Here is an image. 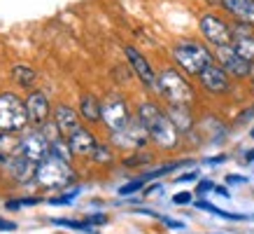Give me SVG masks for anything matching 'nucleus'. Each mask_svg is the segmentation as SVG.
I'll return each instance as SVG.
<instances>
[{
	"label": "nucleus",
	"mask_w": 254,
	"mask_h": 234,
	"mask_svg": "<svg viewBox=\"0 0 254 234\" xmlns=\"http://www.w3.org/2000/svg\"><path fill=\"white\" fill-rule=\"evenodd\" d=\"M93 159L96 162H100V164H108V162H112V150L108 148V145H98V148L93 150Z\"/></svg>",
	"instance_id": "26"
},
{
	"label": "nucleus",
	"mask_w": 254,
	"mask_h": 234,
	"mask_svg": "<svg viewBox=\"0 0 254 234\" xmlns=\"http://www.w3.org/2000/svg\"><path fill=\"white\" fill-rule=\"evenodd\" d=\"M79 115L86 122H103V101L96 99L93 94H84L79 99Z\"/></svg>",
	"instance_id": "19"
},
{
	"label": "nucleus",
	"mask_w": 254,
	"mask_h": 234,
	"mask_svg": "<svg viewBox=\"0 0 254 234\" xmlns=\"http://www.w3.org/2000/svg\"><path fill=\"white\" fill-rule=\"evenodd\" d=\"M168 117H170V122L177 126V131H189L193 124V117H191L189 106H170Z\"/></svg>",
	"instance_id": "20"
},
{
	"label": "nucleus",
	"mask_w": 254,
	"mask_h": 234,
	"mask_svg": "<svg viewBox=\"0 0 254 234\" xmlns=\"http://www.w3.org/2000/svg\"><path fill=\"white\" fill-rule=\"evenodd\" d=\"M19 145H21V138L9 136V131H0V148H2V155H9V152L19 150Z\"/></svg>",
	"instance_id": "22"
},
{
	"label": "nucleus",
	"mask_w": 254,
	"mask_h": 234,
	"mask_svg": "<svg viewBox=\"0 0 254 234\" xmlns=\"http://www.w3.org/2000/svg\"><path fill=\"white\" fill-rule=\"evenodd\" d=\"M31 122L26 103L16 94H0V131H21Z\"/></svg>",
	"instance_id": "5"
},
{
	"label": "nucleus",
	"mask_w": 254,
	"mask_h": 234,
	"mask_svg": "<svg viewBox=\"0 0 254 234\" xmlns=\"http://www.w3.org/2000/svg\"><path fill=\"white\" fill-rule=\"evenodd\" d=\"M145 187V178H138V180H131V183H126V185L119 187V197H128L133 192H138Z\"/></svg>",
	"instance_id": "25"
},
{
	"label": "nucleus",
	"mask_w": 254,
	"mask_h": 234,
	"mask_svg": "<svg viewBox=\"0 0 254 234\" xmlns=\"http://www.w3.org/2000/svg\"><path fill=\"white\" fill-rule=\"evenodd\" d=\"M226 183L229 185H243V183H247L245 176H226Z\"/></svg>",
	"instance_id": "31"
},
{
	"label": "nucleus",
	"mask_w": 254,
	"mask_h": 234,
	"mask_svg": "<svg viewBox=\"0 0 254 234\" xmlns=\"http://www.w3.org/2000/svg\"><path fill=\"white\" fill-rule=\"evenodd\" d=\"M163 223L168 227H173V230H182L185 227V223H180V220H173V218H163Z\"/></svg>",
	"instance_id": "33"
},
{
	"label": "nucleus",
	"mask_w": 254,
	"mask_h": 234,
	"mask_svg": "<svg viewBox=\"0 0 254 234\" xmlns=\"http://www.w3.org/2000/svg\"><path fill=\"white\" fill-rule=\"evenodd\" d=\"M222 162H226V155H217V157H208L205 159V164H222Z\"/></svg>",
	"instance_id": "35"
},
{
	"label": "nucleus",
	"mask_w": 254,
	"mask_h": 234,
	"mask_svg": "<svg viewBox=\"0 0 254 234\" xmlns=\"http://www.w3.org/2000/svg\"><path fill=\"white\" fill-rule=\"evenodd\" d=\"M215 192H217V195H219V197H226V199L231 197V192H229L226 187H217V185H215Z\"/></svg>",
	"instance_id": "36"
},
{
	"label": "nucleus",
	"mask_w": 254,
	"mask_h": 234,
	"mask_svg": "<svg viewBox=\"0 0 254 234\" xmlns=\"http://www.w3.org/2000/svg\"><path fill=\"white\" fill-rule=\"evenodd\" d=\"M247 78H250V80L254 82V63H252V68H250V75H247Z\"/></svg>",
	"instance_id": "39"
},
{
	"label": "nucleus",
	"mask_w": 254,
	"mask_h": 234,
	"mask_svg": "<svg viewBox=\"0 0 254 234\" xmlns=\"http://www.w3.org/2000/svg\"><path fill=\"white\" fill-rule=\"evenodd\" d=\"M0 230H16V223H12V220H5V218H0Z\"/></svg>",
	"instance_id": "34"
},
{
	"label": "nucleus",
	"mask_w": 254,
	"mask_h": 234,
	"mask_svg": "<svg viewBox=\"0 0 254 234\" xmlns=\"http://www.w3.org/2000/svg\"><path fill=\"white\" fill-rule=\"evenodd\" d=\"M215 59L219 61V66H222L229 75H233V78H247V75H250L252 63L245 61V59H243V56L233 49V45H229V47H215Z\"/></svg>",
	"instance_id": "9"
},
{
	"label": "nucleus",
	"mask_w": 254,
	"mask_h": 234,
	"mask_svg": "<svg viewBox=\"0 0 254 234\" xmlns=\"http://www.w3.org/2000/svg\"><path fill=\"white\" fill-rule=\"evenodd\" d=\"M105 216H103V213H98V216H91V218L86 220V223H89V225H103V223H105Z\"/></svg>",
	"instance_id": "32"
},
{
	"label": "nucleus",
	"mask_w": 254,
	"mask_h": 234,
	"mask_svg": "<svg viewBox=\"0 0 254 234\" xmlns=\"http://www.w3.org/2000/svg\"><path fill=\"white\" fill-rule=\"evenodd\" d=\"M159 190H161V185H149L145 190V195H152V192H159Z\"/></svg>",
	"instance_id": "37"
},
{
	"label": "nucleus",
	"mask_w": 254,
	"mask_h": 234,
	"mask_svg": "<svg viewBox=\"0 0 254 234\" xmlns=\"http://www.w3.org/2000/svg\"><path fill=\"white\" fill-rule=\"evenodd\" d=\"M212 190H215V183H212V180H200L198 185H196V195L205 197L208 192H212Z\"/></svg>",
	"instance_id": "27"
},
{
	"label": "nucleus",
	"mask_w": 254,
	"mask_h": 234,
	"mask_svg": "<svg viewBox=\"0 0 254 234\" xmlns=\"http://www.w3.org/2000/svg\"><path fill=\"white\" fill-rule=\"evenodd\" d=\"M219 5L240 23L254 26V0H219Z\"/></svg>",
	"instance_id": "17"
},
{
	"label": "nucleus",
	"mask_w": 254,
	"mask_h": 234,
	"mask_svg": "<svg viewBox=\"0 0 254 234\" xmlns=\"http://www.w3.org/2000/svg\"><path fill=\"white\" fill-rule=\"evenodd\" d=\"M12 80L21 87H33L38 80V73L28 66H23V63H16V66H12Z\"/></svg>",
	"instance_id": "21"
},
{
	"label": "nucleus",
	"mask_w": 254,
	"mask_h": 234,
	"mask_svg": "<svg viewBox=\"0 0 254 234\" xmlns=\"http://www.w3.org/2000/svg\"><path fill=\"white\" fill-rule=\"evenodd\" d=\"M19 152L26 155L28 159H33L35 164L45 162L47 157H52V143L42 131H31L21 138V145H19Z\"/></svg>",
	"instance_id": "10"
},
{
	"label": "nucleus",
	"mask_w": 254,
	"mask_h": 234,
	"mask_svg": "<svg viewBox=\"0 0 254 234\" xmlns=\"http://www.w3.org/2000/svg\"><path fill=\"white\" fill-rule=\"evenodd\" d=\"M193 195L191 192H177V195H173V204H177V206H185V204H191Z\"/></svg>",
	"instance_id": "28"
},
{
	"label": "nucleus",
	"mask_w": 254,
	"mask_h": 234,
	"mask_svg": "<svg viewBox=\"0 0 254 234\" xmlns=\"http://www.w3.org/2000/svg\"><path fill=\"white\" fill-rule=\"evenodd\" d=\"M200 33H203V38L208 40L210 45H215V47H229L233 45V31H231V26L224 21L222 16H217V14H203L200 16Z\"/></svg>",
	"instance_id": "8"
},
{
	"label": "nucleus",
	"mask_w": 254,
	"mask_h": 234,
	"mask_svg": "<svg viewBox=\"0 0 254 234\" xmlns=\"http://www.w3.org/2000/svg\"><path fill=\"white\" fill-rule=\"evenodd\" d=\"M138 117H140V122L147 126V131H149V140H154L159 148H163V150L177 148L180 131H177V126L170 122L168 113H163L156 103H152V101L140 103Z\"/></svg>",
	"instance_id": "1"
},
{
	"label": "nucleus",
	"mask_w": 254,
	"mask_h": 234,
	"mask_svg": "<svg viewBox=\"0 0 254 234\" xmlns=\"http://www.w3.org/2000/svg\"><path fill=\"white\" fill-rule=\"evenodd\" d=\"M173 59L187 75H196V78L210 63H215V56L208 52V47H203L196 40H180L173 47Z\"/></svg>",
	"instance_id": "2"
},
{
	"label": "nucleus",
	"mask_w": 254,
	"mask_h": 234,
	"mask_svg": "<svg viewBox=\"0 0 254 234\" xmlns=\"http://www.w3.org/2000/svg\"><path fill=\"white\" fill-rule=\"evenodd\" d=\"M54 124L59 126V131L68 138L72 133L79 129V117H77V110H72L70 106H59L54 110Z\"/></svg>",
	"instance_id": "18"
},
{
	"label": "nucleus",
	"mask_w": 254,
	"mask_h": 234,
	"mask_svg": "<svg viewBox=\"0 0 254 234\" xmlns=\"http://www.w3.org/2000/svg\"><path fill=\"white\" fill-rule=\"evenodd\" d=\"M68 145H70V150H72V155L91 157L93 150L98 148V140H96V136H93L89 129L79 126L72 136H68Z\"/></svg>",
	"instance_id": "13"
},
{
	"label": "nucleus",
	"mask_w": 254,
	"mask_h": 234,
	"mask_svg": "<svg viewBox=\"0 0 254 234\" xmlns=\"http://www.w3.org/2000/svg\"><path fill=\"white\" fill-rule=\"evenodd\" d=\"M52 225H59V227H72V230H86V232H91V225H89V223H79V220L52 218Z\"/></svg>",
	"instance_id": "24"
},
{
	"label": "nucleus",
	"mask_w": 254,
	"mask_h": 234,
	"mask_svg": "<svg viewBox=\"0 0 254 234\" xmlns=\"http://www.w3.org/2000/svg\"><path fill=\"white\" fill-rule=\"evenodd\" d=\"M250 28H252V26H247V23H240V26L231 28L233 31V49H236L245 61L254 63V35L250 33Z\"/></svg>",
	"instance_id": "14"
},
{
	"label": "nucleus",
	"mask_w": 254,
	"mask_h": 234,
	"mask_svg": "<svg viewBox=\"0 0 254 234\" xmlns=\"http://www.w3.org/2000/svg\"><path fill=\"white\" fill-rule=\"evenodd\" d=\"M198 180V171H187L182 176H177L175 183H196Z\"/></svg>",
	"instance_id": "29"
},
{
	"label": "nucleus",
	"mask_w": 254,
	"mask_h": 234,
	"mask_svg": "<svg viewBox=\"0 0 254 234\" xmlns=\"http://www.w3.org/2000/svg\"><path fill=\"white\" fill-rule=\"evenodd\" d=\"M110 138L115 143L117 148L122 150H138L142 145L149 143V131H147V126L140 122V117H131V122L119 129V131H110Z\"/></svg>",
	"instance_id": "6"
},
{
	"label": "nucleus",
	"mask_w": 254,
	"mask_h": 234,
	"mask_svg": "<svg viewBox=\"0 0 254 234\" xmlns=\"http://www.w3.org/2000/svg\"><path fill=\"white\" fill-rule=\"evenodd\" d=\"M52 155L63 159V162H70V155H72V150H70L68 143H63V138H56L52 140Z\"/></svg>",
	"instance_id": "23"
},
{
	"label": "nucleus",
	"mask_w": 254,
	"mask_h": 234,
	"mask_svg": "<svg viewBox=\"0 0 254 234\" xmlns=\"http://www.w3.org/2000/svg\"><path fill=\"white\" fill-rule=\"evenodd\" d=\"M250 136H252V138H254V126H252V129H250Z\"/></svg>",
	"instance_id": "40"
},
{
	"label": "nucleus",
	"mask_w": 254,
	"mask_h": 234,
	"mask_svg": "<svg viewBox=\"0 0 254 234\" xmlns=\"http://www.w3.org/2000/svg\"><path fill=\"white\" fill-rule=\"evenodd\" d=\"M26 108H28V117L33 124H45L49 119V101L42 92H31V96L26 99Z\"/></svg>",
	"instance_id": "16"
},
{
	"label": "nucleus",
	"mask_w": 254,
	"mask_h": 234,
	"mask_svg": "<svg viewBox=\"0 0 254 234\" xmlns=\"http://www.w3.org/2000/svg\"><path fill=\"white\" fill-rule=\"evenodd\" d=\"M35 180H38L42 187H49V190H59V187H65L75 180V173L70 169L68 162H63L59 157H47L45 162L38 164V171H35Z\"/></svg>",
	"instance_id": "4"
},
{
	"label": "nucleus",
	"mask_w": 254,
	"mask_h": 234,
	"mask_svg": "<svg viewBox=\"0 0 254 234\" xmlns=\"http://www.w3.org/2000/svg\"><path fill=\"white\" fill-rule=\"evenodd\" d=\"M210 2H219V0H210Z\"/></svg>",
	"instance_id": "41"
},
{
	"label": "nucleus",
	"mask_w": 254,
	"mask_h": 234,
	"mask_svg": "<svg viewBox=\"0 0 254 234\" xmlns=\"http://www.w3.org/2000/svg\"><path fill=\"white\" fill-rule=\"evenodd\" d=\"M126 59H128L133 73L138 75L140 82H142L145 87H149V89H156V92H159V75L154 73L152 63L147 61V59L140 54L135 47H126Z\"/></svg>",
	"instance_id": "11"
},
{
	"label": "nucleus",
	"mask_w": 254,
	"mask_h": 234,
	"mask_svg": "<svg viewBox=\"0 0 254 234\" xmlns=\"http://www.w3.org/2000/svg\"><path fill=\"white\" fill-rule=\"evenodd\" d=\"M159 94L170 106H191L193 99H196L193 87L175 68H166L159 73Z\"/></svg>",
	"instance_id": "3"
},
{
	"label": "nucleus",
	"mask_w": 254,
	"mask_h": 234,
	"mask_svg": "<svg viewBox=\"0 0 254 234\" xmlns=\"http://www.w3.org/2000/svg\"><path fill=\"white\" fill-rule=\"evenodd\" d=\"M131 122V113L126 106V99L122 94H108L103 99V124L110 131H119Z\"/></svg>",
	"instance_id": "7"
},
{
	"label": "nucleus",
	"mask_w": 254,
	"mask_h": 234,
	"mask_svg": "<svg viewBox=\"0 0 254 234\" xmlns=\"http://www.w3.org/2000/svg\"><path fill=\"white\" fill-rule=\"evenodd\" d=\"M245 162H254V148H252V150H247V155H245Z\"/></svg>",
	"instance_id": "38"
},
{
	"label": "nucleus",
	"mask_w": 254,
	"mask_h": 234,
	"mask_svg": "<svg viewBox=\"0 0 254 234\" xmlns=\"http://www.w3.org/2000/svg\"><path fill=\"white\" fill-rule=\"evenodd\" d=\"M198 82L200 87L210 94H226L231 89V80H229V73L222 68V66H217V63H210L208 68L203 70L198 75Z\"/></svg>",
	"instance_id": "12"
},
{
	"label": "nucleus",
	"mask_w": 254,
	"mask_h": 234,
	"mask_svg": "<svg viewBox=\"0 0 254 234\" xmlns=\"http://www.w3.org/2000/svg\"><path fill=\"white\" fill-rule=\"evenodd\" d=\"M145 162H149V155H140V157H126V159H124V164H126V166H135V164H145Z\"/></svg>",
	"instance_id": "30"
},
{
	"label": "nucleus",
	"mask_w": 254,
	"mask_h": 234,
	"mask_svg": "<svg viewBox=\"0 0 254 234\" xmlns=\"http://www.w3.org/2000/svg\"><path fill=\"white\" fill-rule=\"evenodd\" d=\"M7 169L12 173V178L19 180V183H28L31 178H35V171H38V164L28 159L26 155H14L7 159Z\"/></svg>",
	"instance_id": "15"
}]
</instances>
